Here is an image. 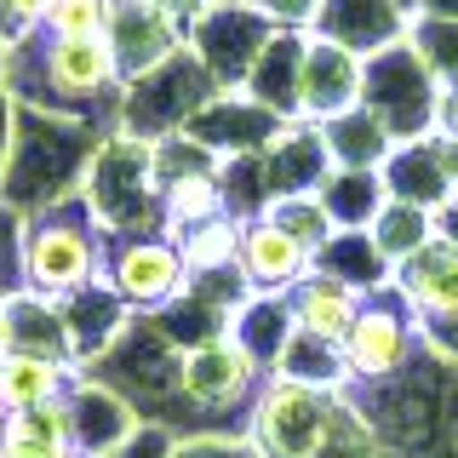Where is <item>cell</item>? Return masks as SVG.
Here are the masks:
<instances>
[{
	"label": "cell",
	"instance_id": "obj_1",
	"mask_svg": "<svg viewBox=\"0 0 458 458\" xmlns=\"http://www.w3.org/2000/svg\"><path fill=\"white\" fill-rule=\"evenodd\" d=\"M6 92L18 98V109L69 114V121H92V109H109L121 121L126 75L104 35L57 40L47 29H29L6 40Z\"/></svg>",
	"mask_w": 458,
	"mask_h": 458
},
{
	"label": "cell",
	"instance_id": "obj_2",
	"mask_svg": "<svg viewBox=\"0 0 458 458\" xmlns=\"http://www.w3.org/2000/svg\"><path fill=\"white\" fill-rule=\"evenodd\" d=\"M109 229L98 224V212L86 207V195H69L47 212L23 218V286L47 298H75L92 281H104Z\"/></svg>",
	"mask_w": 458,
	"mask_h": 458
},
{
	"label": "cell",
	"instance_id": "obj_3",
	"mask_svg": "<svg viewBox=\"0 0 458 458\" xmlns=\"http://www.w3.org/2000/svg\"><path fill=\"white\" fill-rule=\"evenodd\" d=\"M81 195L114 241L149 235V224H161V235H166V207H161V178H155V143L149 138H132L121 126L104 132L92 149Z\"/></svg>",
	"mask_w": 458,
	"mask_h": 458
},
{
	"label": "cell",
	"instance_id": "obj_4",
	"mask_svg": "<svg viewBox=\"0 0 458 458\" xmlns=\"http://www.w3.org/2000/svg\"><path fill=\"white\" fill-rule=\"evenodd\" d=\"M344 407V390H315V384L269 372L252 401V447L264 458H315L327 447Z\"/></svg>",
	"mask_w": 458,
	"mask_h": 458
},
{
	"label": "cell",
	"instance_id": "obj_5",
	"mask_svg": "<svg viewBox=\"0 0 458 458\" xmlns=\"http://www.w3.org/2000/svg\"><path fill=\"white\" fill-rule=\"evenodd\" d=\"M361 104L390 126L395 143H419L441 126V81L412 52V40H401V47H384L378 57H367Z\"/></svg>",
	"mask_w": 458,
	"mask_h": 458
},
{
	"label": "cell",
	"instance_id": "obj_6",
	"mask_svg": "<svg viewBox=\"0 0 458 458\" xmlns=\"http://www.w3.org/2000/svg\"><path fill=\"white\" fill-rule=\"evenodd\" d=\"M269 35H276V23H269L252 0H212L190 23V52L200 57V69L218 81V92H241L247 75H252V64L264 57Z\"/></svg>",
	"mask_w": 458,
	"mask_h": 458
},
{
	"label": "cell",
	"instance_id": "obj_7",
	"mask_svg": "<svg viewBox=\"0 0 458 458\" xmlns=\"http://www.w3.org/2000/svg\"><path fill=\"white\" fill-rule=\"evenodd\" d=\"M269 372L252 361L229 333L195 344V350H178V372H172V395L195 412H229V407H247L258 401Z\"/></svg>",
	"mask_w": 458,
	"mask_h": 458
},
{
	"label": "cell",
	"instance_id": "obj_8",
	"mask_svg": "<svg viewBox=\"0 0 458 458\" xmlns=\"http://www.w3.org/2000/svg\"><path fill=\"white\" fill-rule=\"evenodd\" d=\"M104 281L132 304V315H161L190 293V264L172 235H121L109 247Z\"/></svg>",
	"mask_w": 458,
	"mask_h": 458
},
{
	"label": "cell",
	"instance_id": "obj_9",
	"mask_svg": "<svg viewBox=\"0 0 458 458\" xmlns=\"http://www.w3.org/2000/svg\"><path fill=\"white\" fill-rule=\"evenodd\" d=\"M412 338H419V315H412L401 298H367L355 327L344 333V372L355 384H378V378H395L412 355Z\"/></svg>",
	"mask_w": 458,
	"mask_h": 458
},
{
	"label": "cell",
	"instance_id": "obj_10",
	"mask_svg": "<svg viewBox=\"0 0 458 458\" xmlns=\"http://www.w3.org/2000/svg\"><path fill=\"white\" fill-rule=\"evenodd\" d=\"M114 64H121L126 86L155 75L161 64H172L183 47H190V29L178 18H166L155 0H109V29H104Z\"/></svg>",
	"mask_w": 458,
	"mask_h": 458
},
{
	"label": "cell",
	"instance_id": "obj_11",
	"mask_svg": "<svg viewBox=\"0 0 458 458\" xmlns=\"http://www.w3.org/2000/svg\"><path fill=\"white\" fill-rule=\"evenodd\" d=\"M361 86H367V57L338 47V40L310 35L304 40V69H298V121L321 126L333 114L361 104Z\"/></svg>",
	"mask_w": 458,
	"mask_h": 458
},
{
	"label": "cell",
	"instance_id": "obj_12",
	"mask_svg": "<svg viewBox=\"0 0 458 458\" xmlns=\"http://www.w3.org/2000/svg\"><path fill=\"white\" fill-rule=\"evenodd\" d=\"M64 407H69V429H75V453H92V458L121 453L143 424L132 395H121L109 378H98V372H75Z\"/></svg>",
	"mask_w": 458,
	"mask_h": 458
},
{
	"label": "cell",
	"instance_id": "obj_13",
	"mask_svg": "<svg viewBox=\"0 0 458 458\" xmlns=\"http://www.w3.org/2000/svg\"><path fill=\"white\" fill-rule=\"evenodd\" d=\"M241 281H247V293H293L298 281L315 269V252L304 247V241H293L276 218H247L241 224V258H235Z\"/></svg>",
	"mask_w": 458,
	"mask_h": 458
},
{
	"label": "cell",
	"instance_id": "obj_14",
	"mask_svg": "<svg viewBox=\"0 0 458 458\" xmlns=\"http://www.w3.org/2000/svg\"><path fill=\"white\" fill-rule=\"evenodd\" d=\"M310 35L338 40V47L378 57L384 47H401L407 40V6L401 0H321Z\"/></svg>",
	"mask_w": 458,
	"mask_h": 458
},
{
	"label": "cell",
	"instance_id": "obj_15",
	"mask_svg": "<svg viewBox=\"0 0 458 458\" xmlns=\"http://www.w3.org/2000/svg\"><path fill=\"white\" fill-rule=\"evenodd\" d=\"M390 293L412 315H458V235L436 229V241H424L407 264H395Z\"/></svg>",
	"mask_w": 458,
	"mask_h": 458
},
{
	"label": "cell",
	"instance_id": "obj_16",
	"mask_svg": "<svg viewBox=\"0 0 458 458\" xmlns=\"http://www.w3.org/2000/svg\"><path fill=\"white\" fill-rule=\"evenodd\" d=\"M64 304V321H69V338H75V367H98L114 344L126 338V327H132V304H126L121 293H114L109 281H92L86 293L75 298H57Z\"/></svg>",
	"mask_w": 458,
	"mask_h": 458
},
{
	"label": "cell",
	"instance_id": "obj_17",
	"mask_svg": "<svg viewBox=\"0 0 458 458\" xmlns=\"http://www.w3.org/2000/svg\"><path fill=\"white\" fill-rule=\"evenodd\" d=\"M286 304H293V327H298V333L344 344V333L355 327V315H361V304H367V293H361V286H350V281H338L333 269L315 264L310 276L286 293Z\"/></svg>",
	"mask_w": 458,
	"mask_h": 458
},
{
	"label": "cell",
	"instance_id": "obj_18",
	"mask_svg": "<svg viewBox=\"0 0 458 458\" xmlns=\"http://www.w3.org/2000/svg\"><path fill=\"white\" fill-rule=\"evenodd\" d=\"M6 350L18 355H47V361H64L75 367V338H69V321H64V304L47 293H6Z\"/></svg>",
	"mask_w": 458,
	"mask_h": 458
},
{
	"label": "cell",
	"instance_id": "obj_19",
	"mask_svg": "<svg viewBox=\"0 0 458 458\" xmlns=\"http://www.w3.org/2000/svg\"><path fill=\"white\" fill-rule=\"evenodd\" d=\"M293 333H298V327H293V304H286L281 293H247L235 310H229V338H235L264 372H276V361L286 355Z\"/></svg>",
	"mask_w": 458,
	"mask_h": 458
},
{
	"label": "cell",
	"instance_id": "obj_20",
	"mask_svg": "<svg viewBox=\"0 0 458 458\" xmlns=\"http://www.w3.org/2000/svg\"><path fill=\"white\" fill-rule=\"evenodd\" d=\"M321 143H327V161L350 166V172H384V161L395 155L390 126H384L367 104H355V109L333 114V121H321Z\"/></svg>",
	"mask_w": 458,
	"mask_h": 458
},
{
	"label": "cell",
	"instance_id": "obj_21",
	"mask_svg": "<svg viewBox=\"0 0 458 458\" xmlns=\"http://www.w3.org/2000/svg\"><path fill=\"white\" fill-rule=\"evenodd\" d=\"M81 367L47 361V355H0V412H29V407H52V401L69 395Z\"/></svg>",
	"mask_w": 458,
	"mask_h": 458
},
{
	"label": "cell",
	"instance_id": "obj_22",
	"mask_svg": "<svg viewBox=\"0 0 458 458\" xmlns=\"http://www.w3.org/2000/svg\"><path fill=\"white\" fill-rule=\"evenodd\" d=\"M75 453L69 407H29V412H0V458H64Z\"/></svg>",
	"mask_w": 458,
	"mask_h": 458
},
{
	"label": "cell",
	"instance_id": "obj_23",
	"mask_svg": "<svg viewBox=\"0 0 458 458\" xmlns=\"http://www.w3.org/2000/svg\"><path fill=\"white\" fill-rule=\"evenodd\" d=\"M436 229H441V212L419 207V200L390 195V200L378 207V218L367 224V241L378 247V258L390 264V276H395V264H407V258L419 252L424 241H436Z\"/></svg>",
	"mask_w": 458,
	"mask_h": 458
},
{
	"label": "cell",
	"instance_id": "obj_24",
	"mask_svg": "<svg viewBox=\"0 0 458 458\" xmlns=\"http://www.w3.org/2000/svg\"><path fill=\"white\" fill-rule=\"evenodd\" d=\"M321 207L333 212L338 229H367L378 218V207L390 200V183H384V172H350V166H333L321 178Z\"/></svg>",
	"mask_w": 458,
	"mask_h": 458
},
{
	"label": "cell",
	"instance_id": "obj_25",
	"mask_svg": "<svg viewBox=\"0 0 458 458\" xmlns=\"http://www.w3.org/2000/svg\"><path fill=\"white\" fill-rule=\"evenodd\" d=\"M241 224H247V218L224 212V218H207V224L183 229V235H172V241H178V252H183V264H190V281L235 276V258H241Z\"/></svg>",
	"mask_w": 458,
	"mask_h": 458
},
{
	"label": "cell",
	"instance_id": "obj_26",
	"mask_svg": "<svg viewBox=\"0 0 458 458\" xmlns=\"http://www.w3.org/2000/svg\"><path fill=\"white\" fill-rule=\"evenodd\" d=\"M321 269H333L338 281H350V286H361V293L372 298L378 286H390V264L378 258V247L367 241V229H338L333 241H327V252L315 258Z\"/></svg>",
	"mask_w": 458,
	"mask_h": 458
},
{
	"label": "cell",
	"instance_id": "obj_27",
	"mask_svg": "<svg viewBox=\"0 0 458 458\" xmlns=\"http://www.w3.org/2000/svg\"><path fill=\"white\" fill-rule=\"evenodd\" d=\"M281 378H298V384H315V390H344L350 372H344V350L327 338H310V333H293L286 355L276 361Z\"/></svg>",
	"mask_w": 458,
	"mask_h": 458
},
{
	"label": "cell",
	"instance_id": "obj_28",
	"mask_svg": "<svg viewBox=\"0 0 458 458\" xmlns=\"http://www.w3.org/2000/svg\"><path fill=\"white\" fill-rule=\"evenodd\" d=\"M264 218H276L293 241H304V247L321 258L327 252V241L338 235V224H333V212L321 207V195H276L264 207Z\"/></svg>",
	"mask_w": 458,
	"mask_h": 458
},
{
	"label": "cell",
	"instance_id": "obj_29",
	"mask_svg": "<svg viewBox=\"0 0 458 458\" xmlns=\"http://www.w3.org/2000/svg\"><path fill=\"white\" fill-rule=\"evenodd\" d=\"M40 29L57 40H98L109 29V0H52Z\"/></svg>",
	"mask_w": 458,
	"mask_h": 458
},
{
	"label": "cell",
	"instance_id": "obj_30",
	"mask_svg": "<svg viewBox=\"0 0 458 458\" xmlns=\"http://www.w3.org/2000/svg\"><path fill=\"white\" fill-rule=\"evenodd\" d=\"M315 458H384V441H378V429H372L361 412L344 401L338 407V424H333V436H327V447L315 453Z\"/></svg>",
	"mask_w": 458,
	"mask_h": 458
},
{
	"label": "cell",
	"instance_id": "obj_31",
	"mask_svg": "<svg viewBox=\"0 0 458 458\" xmlns=\"http://www.w3.org/2000/svg\"><path fill=\"white\" fill-rule=\"evenodd\" d=\"M23 286V212L0 200V298Z\"/></svg>",
	"mask_w": 458,
	"mask_h": 458
},
{
	"label": "cell",
	"instance_id": "obj_32",
	"mask_svg": "<svg viewBox=\"0 0 458 458\" xmlns=\"http://www.w3.org/2000/svg\"><path fill=\"white\" fill-rule=\"evenodd\" d=\"M172 458H264V453L252 447V436L247 441H235V436H190V441L172 447Z\"/></svg>",
	"mask_w": 458,
	"mask_h": 458
},
{
	"label": "cell",
	"instance_id": "obj_33",
	"mask_svg": "<svg viewBox=\"0 0 458 458\" xmlns=\"http://www.w3.org/2000/svg\"><path fill=\"white\" fill-rule=\"evenodd\" d=\"M172 447H178V436H172L166 424H149V419H143L138 436L126 441L121 453H109V458H172Z\"/></svg>",
	"mask_w": 458,
	"mask_h": 458
},
{
	"label": "cell",
	"instance_id": "obj_34",
	"mask_svg": "<svg viewBox=\"0 0 458 458\" xmlns=\"http://www.w3.org/2000/svg\"><path fill=\"white\" fill-rule=\"evenodd\" d=\"M258 12H264L276 29H310L315 12H321V0H252Z\"/></svg>",
	"mask_w": 458,
	"mask_h": 458
},
{
	"label": "cell",
	"instance_id": "obj_35",
	"mask_svg": "<svg viewBox=\"0 0 458 458\" xmlns=\"http://www.w3.org/2000/svg\"><path fill=\"white\" fill-rule=\"evenodd\" d=\"M12 143H18V98L0 86V178H6V161H12Z\"/></svg>",
	"mask_w": 458,
	"mask_h": 458
},
{
	"label": "cell",
	"instance_id": "obj_36",
	"mask_svg": "<svg viewBox=\"0 0 458 458\" xmlns=\"http://www.w3.org/2000/svg\"><path fill=\"white\" fill-rule=\"evenodd\" d=\"M47 12H52V0H6V18L18 35H29V29H40L47 23Z\"/></svg>",
	"mask_w": 458,
	"mask_h": 458
},
{
	"label": "cell",
	"instance_id": "obj_37",
	"mask_svg": "<svg viewBox=\"0 0 458 458\" xmlns=\"http://www.w3.org/2000/svg\"><path fill=\"white\" fill-rule=\"evenodd\" d=\"M155 6H161V12H166V18H178L183 29H190V23L200 18V12H207V6H212V0H155Z\"/></svg>",
	"mask_w": 458,
	"mask_h": 458
},
{
	"label": "cell",
	"instance_id": "obj_38",
	"mask_svg": "<svg viewBox=\"0 0 458 458\" xmlns=\"http://www.w3.org/2000/svg\"><path fill=\"white\" fill-rule=\"evenodd\" d=\"M0 355H6V298H0Z\"/></svg>",
	"mask_w": 458,
	"mask_h": 458
},
{
	"label": "cell",
	"instance_id": "obj_39",
	"mask_svg": "<svg viewBox=\"0 0 458 458\" xmlns=\"http://www.w3.org/2000/svg\"><path fill=\"white\" fill-rule=\"evenodd\" d=\"M0 86H6V40H0Z\"/></svg>",
	"mask_w": 458,
	"mask_h": 458
},
{
	"label": "cell",
	"instance_id": "obj_40",
	"mask_svg": "<svg viewBox=\"0 0 458 458\" xmlns=\"http://www.w3.org/2000/svg\"><path fill=\"white\" fill-rule=\"evenodd\" d=\"M64 458H92V453H64Z\"/></svg>",
	"mask_w": 458,
	"mask_h": 458
}]
</instances>
